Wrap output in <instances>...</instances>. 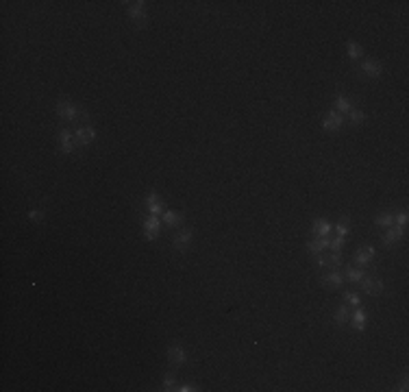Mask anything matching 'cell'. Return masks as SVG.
I'll return each mask as SVG.
<instances>
[{
	"label": "cell",
	"mask_w": 409,
	"mask_h": 392,
	"mask_svg": "<svg viewBox=\"0 0 409 392\" xmlns=\"http://www.w3.org/2000/svg\"><path fill=\"white\" fill-rule=\"evenodd\" d=\"M55 111H57V116H59L63 122H76V120H81V116H83V109L76 107V105L72 103V101H68V98H59V101H57Z\"/></svg>",
	"instance_id": "1"
},
{
	"label": "cell",
	"mask_w": 409,
	"mask_h": 392,
	"mask_svg": "<svg viewBox=\"0 0 409 392\" xmlns=\"http://www.w3.org/2000/svg\"><path fill=\"white\" fill-rule=\"evenodd\" d=\"M126 15L131 18V22L135 24L137 29H144L148 24V9H146L144 0H137V3H126Z\"/></svg>",
	"instance_id": "2"
},
{
	"label": "cell",
	"mask_w": 409,
	"mask_h": 392,
	"mask_svg": "<svg viewBox=\"0 0 409 392\" xmlns=\"http://www.w3.org/2000/svg\"><path fill=\"white\" fill-rule=\"evenodd\" d=\"M166 357H168V364L172 369H181V366L187 364V351L181 345H170L166 351Z\"/></svg>",
	"instance_id": "3"
},
{
	"label": "cell",
	"mask_w": 409,
	"mask_h": 392,
	"mask_svg": "<svg viewBox=\"0 0 409 392\" xmlns=\"http://www.w3.org/2000/svg\"><path fill=\"white\" fill-rule=\"evenodd\" d=\"M359 285H362V292L368 294V297H381L383 290H386L383 279H374V277H364Z\"/></svg>",
	"instance_id": "4"
},
{
	"label": "cell",
	"mask_w": 409,
	"mask_h": 392,
	"mask_svg": "<svg viewBox=\"0 0 409 392\" xmlns=\"http://www.w3.org/2000/svg\"><path fill=\"white\" fill-rule=\"evenodd\" d=\"M96 140V129L92 125H83V127H76L74 129V144L76 149L79 146H89Z\"/></svg>",
	"instance_id": "5"
},
{
	"label": "cell",
	"mask_w": 409,
	"mask_h": 392,
	"mask_svg": "<svg viewBox=\"0 0 409 392\" xmlns=\"http://www.w3.org/2000/svg\"><path fill=\"white\" fill-rule=\"evenodd\" d=\"M161 235V218L159 216H148L144 220V240L155 242Z\"/></svg>",
	"instance_id": "6"
},
{
	"label": "cell",
	"mask_w": 409,
	"mask_h": 392,
	"mask_svg": "<svg viewBox=\"0 0 409 392\" xmlns=\"http://www.w3.org/2000/svg\"><path fill=\"white\" fill-rule=\"evenodd\" d=\"M342 127H344V116H342V113H338L335 109H331V111L322 118V129L326 131V133H338Z\"/></svg>",
	"instance_id": "7"
},
{
	"label": "cell",
	"mask_w": 409,
	"mask_h": 392,
	"mask_svg": "<svg viewBox=\"0 0 409 392\" xmlns=\"http://www.w3.org/2000/svg\"><path fill=\"white\" fill-rule=\"evenodd\" d=\"M192 238H194V231H192V229H181V231H176V233H174V238H172V247H174L178 253H185L187 249H190Z\"/></svg>",
	"instance_id": "8"
},
{
	"label": "cell",
	"mask_w": 409,
	"mask_h": 392,
	"mask_svg": "<svg viewBox=\"0 0 409 392\" xmlns=\"http://www.w3.org/2000/svg\"><path fill=\"white\" fill-rule=\"evenodd\" d=\"M74 149H76V144H74V131L61 129L59 131V151L63 155H72V153H74Z\"/></svg>",
	"instance_id": "9"
},
{
	"label": "cell",
	"mask_w": 409,
	"mask_h": 392,
	"mask_svg": "<svg viewBox=\"0 0 409 392\" xmlns=\"http://www.w3.org/2000/svg\"><path fill=\"white\" fill-rule=\"evenodd\" d=\"M403 235H405V229L403 227L392 225V227H388L386 231H383L381 242H383V247H392V244H396V242L403 240Z\"/></svg>",
	"instance_id": "10"
},
{
	"label": "cell",
	"mask_w": 409,
	"mask_h": 392,
	"mask_svg": "<svg viewBox=\"0 0 409 392\" xmlns=\"http://www.w3.org/2000/svg\"><path fill=\"white\" fill-rule=\"evenodd\" d=\"M348 323H350V327H353L355 331H366L368 329V312L364 307H355V312H353V316L348 318Z\"/></svg>",
	"instance_id": "11"
},
{
	"label": "cell",
	"mask_w": 409,
	"mask_h": 392,
	"mask_svg": "<svg viewBox=\"0 0 409 392\" xmlns=\"http://www.w3.org/2000/svg\"><path fill=\"white\" fill-rule=\"evenodd\" d=\"M374 255H377V249H374L372 244H364V247L355 253V266H366V264H370V261L374 259Z\"/></svg>",
	"instance_id": "12"
},
{
	"label": "cell",
	"mask_w": 409,
	"mask_h": 392,
	"mask_svg": "<svg viewBox=\"0 0 409 392\" xmlns=\"http://www.w3.org/2000/svg\"><path fill=\"white\" fill-rule=\"evenodd\" d=\"M320 283L324 285V288H331V290L340 288V285L344 283V273H340L338 268H333V271H329V273H326V275L322 277Z\"/></svg>",
	"instance_id": "13"
},
{
	"label": "cell",
	"mask_w": 409,
	"mask_h": 392,
	"mask_svg": "<svg viewBox=\"0 0 409 392\" xmlns=\"http://www.w3.org/2000/svg\"><path fill=\"white\" fill-rule=\"evenodd\" d=\"M359 70H362L366 77H370V79H379L383 75V65L379 61H374V59H364L362 65H359Z\"/></svg>",
	"instance_id": "14"
},
{
	"label": "cell",
	"mask_w": 409,
	"mask_h": 392,
	"mask_svg": "<svg viewBox=\"0 0 409 392\" xmlns=\"http://www.w3.org/2000/svg\"><path fill=\"white\" fill-rule=\"evenodd\" d=\"M146 209H148V216H161L163 211H166L163 209V201L155 192L146 196Z\"/></svg>",
	"instance_id": "15"
},
{
	"label": "cell",
	"mask_w": 409,
	"mask_h": 392,
	"mask_svg": "<svg viewBox=\"0 0 409 392\" xmlns=\"http://www.w3.org/2000/svg\"><path fill=\"white\" fill-rule=\"evenodd\" d=\"M183 214H181V211H174V209H166V211H163V214H161V223L163 225H168L170 229H176V227H181L183 225Z\"/></svg>",
	"instance_id": "16"
},
{
	"label": "cell",
	"mask_w": 409,
	"mask_h": 392,
	"mask_svg": "<svg viewBox=\"0 0 409 392\" xmlns=\"http://www.w3.org/2000/svg\"><path fill=\"white\" fill-rule=\"evenodd\" d=\"M312 231H314L316 238H329L331 231H333V225L329 223V220H324V218H318V220H314Z\"/></svg>",
	"instance_id": "17"
},
{
	"label": "cell",
	"mask_w": 409,
	"mask_h": 392,
	"mask_svg": "<svg viewBox=\"0 0 409 392\" xmlns=\"http://www.w3.org/2000/svg\"><path fill=\"white\" fill-rule=\"evenodd\" d=\"M329 240L331 238H316V240H309L307 242V253L309 255H320L329 249Z\"/></svg>",
	"instance_id": "18"
},
{
	"label": "cell",
	"mask_w": 409,
	"mask_h": 392,
	"mask_svg": "<svg viewBox=\"0 0 409 392\" xmlns=\"http://www.w3.org/2000/svg\"><path fill=\"white\" fill-rule=\"evenodd\" d=\"M333 109L342 113V116H348L350 109H353V103H350V98H346L344 94H338L335 96V103H333Z\"/></svg>",
	"instance_id": "19"
},
{
	"label": "cell",
	"mask_w": 409,
	"mask_h": 392,
	"mask_svg": "<svg viewBox=\"0 0 409 392\" xmlns=\"http://www.w3.org/2000/svg\"><path fill=\"white\" fill-rule=\"evenodd\" d=\"M348 318H350V314H348L346 303L338 305V309H335V314H333V323L338 325V327H344V325L348 323Z\"/></svg>",
	"instance_id": "20"
},
{
	"label": "cell",
	"mask_w": 409,
	"mask_h": 392,
	"mask_svg": "<svg viewBox=\"0 0 409 392\" xmlns=\"http://www.w3.org/2000/svg\"><path fill=\"white\" fill-rule=\"evenodd\" d=\"M364 277H366V273L362 271V268H357V266H348L346 271H344V279L348 283H359Z\"/></svg>",
	"instance_id": "21"
},
{
	"label": "cell",
	"mask_w": 409,
	"mask_h": 392,
	"mask_svg": "<svg viewBox=\"0 0 409 392\" xmlns=\"http://www.w3.org/2000/svg\"><path fill=\"white\" fill-rule=\"evenodd\" d=\"M346 53H348V59L350 61H359L364 57V48L359 46L357 42H353V39H348V42H346Z\"/></svg>",
	"instance_id": "22"
},
{
	"label": "cell",
	"mask_w": 409,
	"mask_h": 392,
	"mask_svg": "<svg viewBox=\"0 0 409 392\" xmlns=\"http://www.w3.org/2000/svg\"><path fill=\"white\" fill-rule=\"evenodd\" d=\"M374 225L383 227V229L392 227V225H394V211H381V214H377V216H374Z\"/></svg>",
	"instance_id": "23"
},
{
	"label": "cell",
	"mask_w": 409,
	"mask_h": 392,
	"mask_svg": "<svg viewBox=\"0 0 409 392\" xmlns=\"http://www.w3.org/2000/svg\"><path fill=\"white\" fill-rule=\"evenodd\" d=\"M333 229H335V233H338L340 238H348V233H350V218L348 216L340 218V223L335 225Z\"/></svg>",
	"instance_id": "24"
},
{
	"label": "cell",
	"mask_w": 409,
	"mask_h": 392,
	"mask_svg": "<svg viewBox=\"0 0 409 392\" xmlns=\"http://www.w3.org/2000/svg\"><path fill=\"white\" fill-rule=\"evenodd\" d=\"M346 118H348V122H350V125H353V127H359V125H362V122L366 120V111H364V109H357V107H353Z\"/></svg>",
	"instance_id": "25"
},
{
	"label": "cell",
	"mask_w": 409,
	"mask_h": 392,
	"mask_svg": "<svg viewBox=\"0 0 409 392\" xmlns=\"http://www.w3.org/2000/svg\"><path fill=\"white\" fill-rule=\"evenodd\" d=\"M342 261H344V259H342V253H340V251H333L331 255H326V268H329V271H333V268L342 266Z\"/></svg>",
	"instance_id": "26"
},
{
	"label": "cell",
	"mask_w": 409,
	"mask_h": 392,
	"mask_svg": "<svg viewBox=\"0 0 409 392\" xmlns=\"http://www.w3.org/2000/svg\"><path fill=\"white\" fill-rule=\"evenodd\" d=\"M344 301H346L348 305H353V307H359V305H362V297H359L357 292H353V290H346V292H344Z\"/></svg>",
	"instance_id": "27"
},
{
	"label": "cell",
	"mask_w": 409,
	"mask_h": 392,
	"mask_svg": "<svg viewBox=\"0 0 409 392\" xmlns=\"http://www.w3.org/2000/svg\"><path fill=\"white\" fill-rule=\"evenodd\" d=\"M407 220H409V216H407V209H400V211H396L394 214V225L396 227H407Z\"/></svg>",
	"instance_id": "28"
},
{
	"label": "cell",
	"mask_w": 409,
	"mask_h": 392,
	"mask_svg": "<svg viewBox=\"0 0 409 392\" xmlns=\"http://www.w3.org/2000/svg\"><path fill=\"white\" fill-rule=\"evenodd\" d=\"M174 388H176V379H174V375L168 373L161 381V390H174Z\"/></svg>",
	"instance_id": "29"
},
{
	"label": "cell",
	"mask_w": 409,
	"mask_h": 392,
	"mask_svg": "<svg viewBox=\"0 0 409 392\" xmlns=\"http://www.w3.org/2000/svg\"><path fill=\"white\" fill-rule=\"evenodd\" d=\"M27 218L31 220V223H42V220H44V211L42 209H29Z\"/></svg>",
	"instance_id": "30"
},
{
	"label": "cell",
	"mask_w": 409,
	"mask_h": 392,
	"mask_svg": "<svg viewBox=\"0 0 409 392\" xmlns=\"http://www.w3.org/2000/svg\"><path fill=\"white\" fill-rule=\"evenodd\" d=\"M344 244H346V238H340V235H338V238L329 240V249L331 251H342V249H344Z\"/></svg>",
	"instance_id": "31"
},
{
	"label": "cell",
	"mask_w": 409,
	"mask_h": 392,
	"mask_svg": "<svg viewBox=\"0 0 409 392\" xmlns=\"http://www.w3.org/2000/svg\"><path fill=\"white\" fill-rule=\"evenodd\" d=\"M174 390H178V392H196V390H198V386H196V383H181V386H178V383H176Z\"/></svg>",
	"instance_id": "32"
},
{
	"label": "cell",
	"mask_w": 409,
	"mask_h": 392,
	"mask_svg": "<svg viewBox=\"0 0 409 392\" xmlns=\"http://www.w3.org/2000/svg\"><path fill=\"white\" fill-rule=\"evenodd\" d=\"M316 257V266L318 268H326V255L324 253H320V255H314Z\"/></svg>",
	"instance_id": "33"
},
{
	"label": "cell",
	"mask_w": 409,
	"mask_h": 392,
	"mask_svg": "<svg viewBox=\"0 0 409 392\" xmlns=\"http://www.w3.org/2000/svg\"><path fill=\"white\" fill-rule=\"evenodd\" d=\"M394 390H398V392H407V390H409V381H407V377L400 379V383H398V386H396Z\"/></svg>",
	"instance_id": "34"
}]
</instances>
